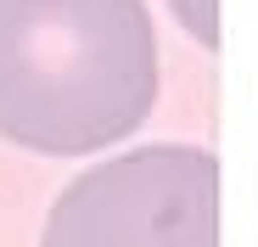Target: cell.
<instances>
[{"instance_id":"1","label":"cell","mask_w":258,"mask_h":247,"mask_svg":"<svg viewBox=\"0 0 258 247\" xmlns=\"http://www.w3.org/2000/svg\"><path fill=\"white\" fill-rule=\"evenodd\" d=\"M157 101L141 0H0V135L79 157L135 135Z\"/></svg>"},{"instance_id":"2","label":"cell","mask_w":258,"mask_h":247,"mask_svg":"<svg viewBox=\"0 0 258 247\" xmlns=\"http://www.w3.org/2000/svg\"><path fill=\"white\" fill-rule=\"evenodd\" d=\"M39 247H219V157L141 146L62 186Z\"/></svg>"},{"instance_id":"3","label":"cell","mask_w":258,"mask_h":247,"mask_svg":"<svg viewBox=\"0 0 258 247\" xmlns=\"http://www.w3.org/2000/svg\"><path fill=\"white\" fill-rule=\"evenodd\" d=\"M168 6L202 45H219V0H168Z\"/></svg>"}]
</instances>
